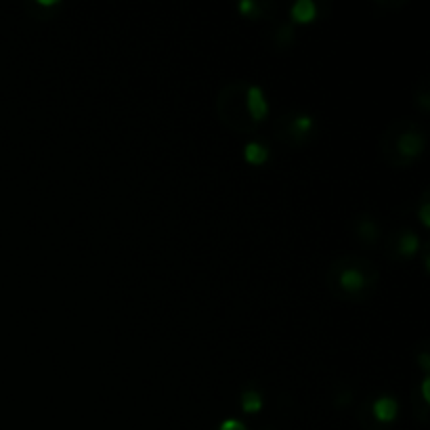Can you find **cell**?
<instances>
[{
    "mask_svg": "<svg viewBox=\"0 0 430 430\" xmlns=\"http://www.w3.org/2000/svg\"><path fill=\"white\" fill-rule=\"evenodd\" d=\"M275 132L277 137L292 147H301L313 141L315 132H317V120L315 116L301 112V110H292L277 118L275 122Z\"/></svg>",
    "mask_w": 430,
    "mask_h": 430,
    "instance_id": "cell-4",
    "label": "cell"
},
{
    "mask_svg": "<svg viewBox=\"0 0 430 430\" xmlns=\"http://www.w3.org/2000/svg\"><path fill=\"white\" fill-rule=\"evenodd\" d=\"M355 236L361 240V242H366V244H374L378 238H380V227L378 223L372 218V216H361L357 218V227H355Z\"/></svg>",
    "mask_w": 430,
    "mask_h": 430,
    "instance_id": "cell-7",
    "label": "cell"
},
{
    "mask_svg": "<svg viewBox=\"0 0 430 430\" xmlns=\"http://www.w3.org/2000/svg\"><path fill=\"white\" fill-rule=\"evenodd\" d=\"M392 242H394V252L399 254V256H403V258L414 256V254L418 252V246H420L416 233H414V231H409V229L396 231L394 238H392Z\"/></svg>",
    "mask_w": 430,
    "mask_h": 430,
    "instance_id": "cell-6",
    "label": "cell"
},
{
    "mask_svg": "<svg viewBox=\"0 0 430 430\" xmlns=\"http://www.w3.org/2000/svg\"><path fill=\"white\" fill-rule=\"evenodd\" d=\"M292 19L294 21H311V19H315V15H317V7H315V3L313 0H296V3L292 5Z\"/></svg>",
    "mask_w": 430,
    "mask_h": 430,
    "instance_id": "cell-9",
    "label": "cell"
},
{
    "mask_svg": "<svg viewBox=\"0 0 430 430\" xmlns=\"http://www.w3.org/2000/svg\"><path fill=\"white\" fill-rule=\"evenodd\" d=\"M216 112L229 128L246 132V135L256 130L258 122L254 120L250 108V82L225 84L216 97Z\"/></svg>",
    "mask_w": 430,
    "mask_h": 430,
    "instance_id": "cell-3",
    "label": "cell"
},
{
    "mask_svg": "<svg viewBox=\"0 0 430 430\" xmlns=\"http://www.w3.org/2000/svg\"><path fill=\"white\" fill-rule=\"evenodd\" d=\"M380 281L376 264L357 254H342L334 258L327 271V283L336 296L346 301H366Z\"/></svg>",
    "mask_w": 430,
    "mask_h": 430,
    "instance_id": "cell-1",
    "label": "cell"
},
{
    "mask_svg": "<svg viewBox=\"0 0 430 430\" xmlns=\"http://www.w3.org/2000/svg\"><path fill=\"white\" fill-rule=\"evenodd\" d=\"M426 145L424 130L418 122L409 118H399L390 122L380 139L382 155L394 166H407L416 157L422 155Z\"/></svg>",
    "mask_w": 430,
    "mask_h": 430,
    "instance_id": "cell-2",
    "label": "cell"
},
{
    "mask_svg": "<svg viewBox=\"0 0 430 430\" xmlns=\"http://www.w3.org/2000/svg\"><path fill=\"white\" fill-rule=\"evenodd\" d=\"M262 407V394L258 388L254 386H246L242 390V409L248 412V414H254Z\"/></svg>",
    "mask_w": 430,
    "mask_h": 430,
    "instance_id": "cell-10",
    "label": "cell"
},
{
    "mask_svg": "<svg viewBox=\"0 0 430 430\" xmlns=\"http://www.w3.org/2000/svg\"><path fill=\"white\" fill-rule=\"evenodd\" d=\"M244 157H246V162L256 164L258 166V164H264L269 160V147L262 141H248L244 145Z\"/></svg>",
    "mask_w": 430,
    "mask_h": 430,
    "instance_id": "cell-8",
    "label": "cell"
},
{
    "mask_svg": "<svg viewBox=\"0 0 430 430\" xmlns=\"http://www.w3.org/2000/svg\"><path fill=\"white\" fill-rule=\"evenodd\" d=\"M368 414L372 418V426L370 428H382L394 422L396 414H399V401L390 394H378L370 401Z\"/></svg>",
    "mask_w": 430,
    "mask_h": 430,
    "instance_id": "cell-5",
    "label": "cell"
},
{
    "mask_svg": "<svg viewBox=\"0 0 430 430\" xmlns=\"http://www.w3.org/2000/svg\"><path fill=\"white\" fill-rule=\"evenodd\" d=\"M216 430H248V426L238 418H227L216 426Z\"/></svg>",
    "mask_w": 430,
    "mask_h": 430,
    "instance_id": "cell-11",
    "label": "cell"
}]
</instances>
